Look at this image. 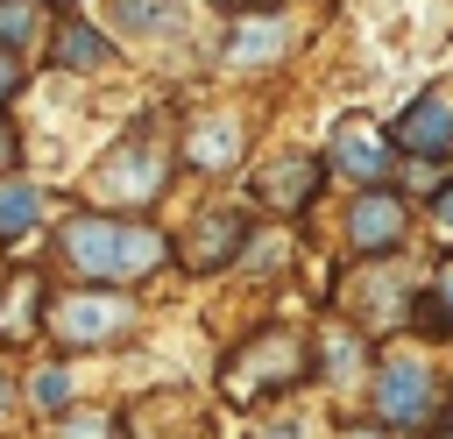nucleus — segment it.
<instances>
[{
  "label": "nucleus",
  "instance_id": "nucleus-10",
  "mask_svg": "<svg viewBox=\"0 0 453 439\" xmlns=\"http://www.w3.org/2000/svg\"><path fill=\"white\" fill-rule=\"evenodd\" d=\"M184 156H191L198 170H226V163L241 156V127H234V120H198L191 142H184Z\"/></svg>",
  "mask_w": 453,
  "mask_h": 439
},
{
  "label": "nucleus",
  "instance_id": "nucleus-7",
  "mask_svg": "<svg viewBox=\"0 0 453 439\" xmlns=\"http://www.w3.org/2000/svg\"><path fill=\"white\" fill-rule=\"evenodd\" d=\"M347 234H354V248H396L403 241V198H389V191H368L354 212H347Z\"/></svg>",
  "mask_w": 453,
  "mask_h": 439
},
{
  "label": "nucleus",
  "instance_id": "nucleus-8",
  "mask_svg": "<svg viewBox=\"0 0 453 439\" xmlns=\"http://www.w3.org/2000/svg\"><path fill=\"white\" fill-rule=\"evenodd\" d=\"M396 142L403 149H425V156H453V106L446 99H418L396 120Z\"/></svg>",
  "mask_w": 453,
  "mask_h": 439
},
{
  "label": "nucleus",
  "instance_id": "nucleus-12",
  "mask_svg": "<svg viewBox=\"0 0 453 439\" xmlns=\"http://www.w3.org/2000/svg\"><path fill=\"white\" fill-rule=\"evenodd\" d=\"M57 64H64V71H99V64H106V35L85 28V21H64V28H57Z\"/></svg>",
  "mask_w": 453,
  "mask_h": 439
},
{
  "label": "nucleus",
  "instance_id": "nucleus-6",
  "mask_svg": "<svg viewBox=\"0 0 453 439\" xmlns=\"http://www.w3.org/2000/svg\"><path fill=\"white\" fill-rule=\"evenodd\" d=\"M333 163H340L347 177L375 184V177L389 170V149H382V135H375L368 120H340V127H333Z\"/></svg>",
  "mask_w": 453,
  "mask_h": 439
},
{
  "label": "nucleus",
  "instance_id": "nucleus-18",
  "mask_svg": "<svg viewBox=\"0 0 453 439\" xmlns=\"http://www.w3.org/2000/svg\"><path fill=\"white\" fill-rule=\"evenodd\" d=\"M57 439H113V418H99V411H85V418H64V425H57Z\"/></svg>",
  "mask_w": 453,
  "mask_h": 439
},
{
  "label": "nucleus",
  "instance_id": "nucleus-11",
  "mask_svg": "<svg viewBox=\"0 0 453 439\" xmlns=\"http://www.w3.org/2000/svg\"><path fill=\"white\" fill-rule=\"evenodd\" d=\"M35 220H42V191H35L28 177H0V241L28 234Z\"/></svg>",
  "mask_w": 453,
  "mask_h": 439
},
{
  "label": "nucleus",
  "instance_id": "nucleus-2",
  "mask_svg": "<svg viewBox=\"0 0 453 439\" xmlns=\"http://www.w3.org/2000/svg\"><path fill=\"white\" fill-rule=\"evenodd\" d=\"M50 333L64 347H113V340L134 333V304L120 290H78V297L50 304Z\"/></svg>",
  "mask_w": 453,
  "mask_h": 439
},
{
  "label": "nucleus",
  "instance_id": "nucleus-14",
  "mask_svg": "<svg viewBox=\"0 0 453 439\" xmlns=\"http://www.w3.org/2000/svg\"><path fill=\"white\" fill-rule=\"evenodd\" d=\"M304 191H311V163H304V156H290V163H283V170L269 177V198H283V205H297Z\"/></svg>",
  "mask_w": 453,
  "mask_h": 439
},
{
  "label": "nucleus",
  "instance_id": "nucleus-19",
  "mask_svg": "<svg viewBox=\"0 0 453 439\" xmlns=\"http://www.w3.org/2000/svg\"><path fill=\"white\" fill-rule=\"evenodd\" d=\"M14 85H21V64H14V57H7V50H0V99H7V92H14Z\"/></svg>",
  "mask_w": 453,
  "mask_h": 439
},
{
  "label": "nucleus",
  "instance_id": "nucleus-24",
  "mask_svg": "<svg viewBox=\"0 0 453 439\" xmlns=\"http://www.w3.org/2000/svg\"><path fill=\"white\" fill-rule=\"evenodd\" d=\"M0 411H7V389H0Z\"/></svg>",
  "mask_w": 453,
  "mask_h": 439
},
{
  "label": "nucleus",
  "instance_id": "nucleus-1",
  "mask_svg": "<svg viewBox=\"0 0 453 439\" xmlns=\"http://www.w3.org/2000/svg\"><path fill=\"white\" fill-rule=\"evenodd\" d=\"M163 234L142 227V220H106V212H78L64 220V262L92 283H134L163 262Z\"/></svg>",
  "mask_w": 453,
  "mask_h": 439
},
{
  "label": "nucleus",
  "instance_id": "nucleus-23",
  "mask_svg": "<svg viewBox=\"0 0 453 439\" xmlns=\"http://www.w3.org/2000/svg\"><path fill=\"white\" fill-rule=\"evenodd\" d=\"M340 439H375V432H340Z\"/></svg>",
  "mask_w": 453,
  "mask_h": 439
},
{
  "label": "nucleus",
  "instance_id": "nucleus-17",
  "mask_svg": "<svg viewBox=\"0 0 453 439\" xmlns=\"http://www.w3.org/2000/svg\"><path fill=\"white\" fill-rule=\"evenodd\" d=\"M120 21H127V28H170L177 14H170L163 0H120Z\"/></svg>",
  "mask_w": 453,
  "mask_h": 439
},
{
  "label": "nucleus",
  "instance_id": "nucleus-20",
  "mask_svg": "<svg viewBox=\"0 0 453 439\" xmlns=\"http://www.w3.org/2000/svg\"><path fill=\"white\" fill-rule=\"evenodd\" d=\"M439 234H446V241H453V191H446V198H439Z\"/></svg>",
  "mask_w": 453,
  "mask_h": 439
},
{
  "label": "nucleus",
  "instance_id": "nucleus-16",
  "mask_svg": "<svg viewBox=\"0 0 453 439\" xmlns=\"http://www.w3.org/2000/svg\"><path fill=\"white\" fill-rule=\"evenodd\" d=\"M35 21H42V7H35V0H7V7H0V35H7V42H28V35H35Z\"/></svg>",
  "mask_w": 453,
  "mask_h": 439
},
{
  "label": "nucleus",
  "instance_id": "nucleus-5",
  "mask_svg": "<svg viewBox=\"0 0 453 439\" xmlns=\"http://www.w3.org/2000/svg\"><path fill=\"white\" fill-rule=\"evenodd\" d=\"M92 191L99 198H156L163 191V149L156 142H127V149H113L99 170H92Z\"/></svg>",
  "mask_w": 453,
  "mask_h": 439
},
{
  "label": "nucleus",
  "instance_id": "nucleus-13",
  "mask_svg": "<svg viewBox=\"0 0 453 439\" xmlns=\"http://www.w3.org/2000/svg\"><path fill=\"white\" fill-rule=\"evenodd\" d=\"M212 227H205V241H191V262L198 269H212V262H226L234 248H241V234H248V220L241 212H205Z\"/></svg>",
  "mask_w": 453,
  "mask_h": 439
},
{
  "label": "nucleus",
  "instance_id": "nucleus-9",
  "mask_svg": "<svg viewBox=\"0 0 453 439\" xmlns=\"http://www.w3.org/2000/svg\"><path fill=\"white\" fill-rule=\"evenodd\" d=\"M283 42H290V21L283 14H262V21H234L226 28V57L234 64H269V57H283Z\"/></svg>",
  "mask_w": 453,
  "mask_h": 439
},
{
  "label": "nucleus",
  "instance_id": "nucleus-21",
  "mask_svg": "<svg viewBox=\"0 0 453 439\" xmlns=\"http://www.w3.org/2000/svg\"><path fill=\"white\" fill-rule=\"evenodd\" d=\"M439 304H446V319H453V269L439 276Z\"/></svg>",
  "mask_w": 453,
  "mask_h": 439
},
{
  "label": "nucleus",
  "instance_id": "nucleus-22",
  "mask_svg": "<svg viewBox=\"0 0 453 439\" xmlns=\"http://www.w3.org/2000/svg\"><path fill=\"white\" fill-rule=\"evenodd\" d=\"M7 156H14V142H7V127H0V163H7Z\"/></svg>",
  "mask_w": 453,
  "mask_h": 439
},
{
  "label": "nucleus",
  "instance_id": "nucleus-3",
  "mask_svg": "<svg viewBox=\"0 0 453 439\" xmlns=\"http://www.w3.org/2000/svg\"><path fill=\"white\" fill-rule=\"evenodd\" d=\"M297 368H304V347H297L290 333H262L255 347H241V354L226 361V397H262V389L290 382Z\"/></svg>",
  "mask_w": 453,
  "mask_h": 439
},
{
  "label": "nucleus",
  "instance_id": "nucleus-4",
  "mask_svg": "<svg viewBox=\"0 0 453 439\" xmlns=\"http://www.w3.org/2000/svg\"><path fill=\"white\" fill-rule=\"evenodd\" d=\"M375 411L389 425H425L432 418V375H425L418 354H389L375 368Z\"/></svg>",
  "mask_w": 453,
  "mask_h": 439
},
{
  "label": "nucleus",
  "instance_id": "nucleus-15",
  "mask_svg": "<svg viewBox=\"0 0 453 439\" xmlns=\"http://www.w3.org/2000/svg\"><path fill=\"white\" fill-rule=\"evenodd\" d=\"M28 404H35V411H64V404H71V375H64V368H42V375L28 382Z\"/></svg>",
  "mask_w": 453,
  "mask_h": 439
}]
</instances>
